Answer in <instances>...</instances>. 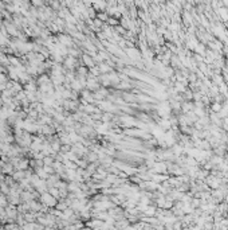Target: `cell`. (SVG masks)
Instances as JSON below:
<instances>
[{"label": "cell", "instance_id": "6da1fadb", "mask_svg": "<svg viewBox=\"0 0 228 230\" xmlns=\"http://www.w3.org/2000/svg\"><path fill=\"white\" fill-rule=\"evenodd\" d=\"M39 201L42 202L43 205H46V206H48V207H55L56 206V203H58V199L54 196V195H51L50 192L48 191H46V192H43V194H40V198H39Z\"/></svg>", "mask_w": 228, "mask_h": 230}, {"label": "cell", "instance_id": "7a4b0ae2", "mask_svg": "<svg viewBox=\"0 0 228 230\" xmlns=\"http://www.w3.org/2000/svg\"><path fill=\"white\" fill-rule=\"evenodd\" d=\"M77 65H78V59H77L75 56H72V55L64 56V61H63L64 69H67V70H74L77 67Z\"/></svg>", "mask_w": 228, "mask_h": 230}, {"label": "cell", "instance_id": "3957f363", "mask_svg": "<svg viewBox=\"0 0 228 230\" xmlns=\"http://www.w3.org/2000/svg\"><path fill=\"white\" fill-rule=\"evenodd\" d=\"M58 42L60 44H63V46H72V39H71V36H68L66 34H62V35H59L58 36Z\"/></svg>", "mask_w": 228, "mask_h": 230}, {"label": "cell", "instance_id": "277c9868", "mask_svg": "<svg viewBox=\"0 0 228 230\" xmlns=\"http://www.w3.org/2000/svg\"><path fill=\"white\" fill-rule=\"evenodd\" d=\"M24 90L26 92H28V93H36L38 92V83L36 82H34V81H30V82H27L26 85H24Z\"/></svg>", "mask_w": 228, "mask_h": 230}, {"label": "cell", "instance_id": "5b68a950", "mask_svg": "<svg viewBox=\"0 0 228 230\" xmlns=\"http://www.w3.org/2000/svg\"><path fill=\"white\" fill-rule=\"evenodd\" d=\"M36 83H38V86H40V85H46V83H51V77L47 75V74H39L38 79H36Z\"/></svg>", "mask_w": 228, "mask_h": 230}, {"label": "cell", "instance_id": "8992f818", "mask_svg": "<svg viewBox=\"0 0 228 230\" xmlns=\"http://www.w3.org/2000/svg\"><path fill=\"white\" fill-rule=\"evenodd\" d=\"M28 167H30V160H28V159H22V157H20L19 163L15 165V169H27Z\"/></svg>", "mask_w": 228, "mask_h": 230}, {"label": "cell", "instance_id": "52a82bcc", "mask_svg": "<svg viewBox=\"0 0 228 230\" xmlns=\"http://www.w3.org/2000/svg\"><path fill=\"white\" fill-rule=\"evenodd\" d=\"M26 175H24V169H16V171L12 172V179L15 182H20L22 179H24Z\"/></svg>", "mask_w": 228, "mask_h": 230}, {"label": "cell", "instance_id": "ba28073f", "mask_svg": "<svg viewBox=\"0 0 228 230\" xmlns=\"http://www.w3.org/2000/svg\"><path fill=\"white\" fill-rule=\"evenodd\" d=\"M7 199H8V203L18 206V205H20V201H22V198H20V195H8Z\"/></svg>", "mask_w": 228, "mask_h": 230}, {"label": "cell", "instance_id": "9c48e42d", "mask_svg": "<svg viewBox=\"0 0 228 230\" xmlns=\"http://www.w3.org/2000/svg\"><path fill=\"white\" fill-rule=\"evenodd\" d=\"M107 128H109V124L107 123H103V124H101V125H97L95 127V132L97 133H107Z\"/></svg>", "mask_w": 228, "mask_h": 230}, {"label": "cell", "instance_id": "30bf717a", "mask_svg": "<svg viewBox=\"0 0 228 230\" xmlns=\"http://www.w3.org/2000/svg\"><path fill=\"white\" fill-rule=\"evenodd\" d=\"M82 63L86 65V66H89V67H91L93 65H94V61H93V58H90L89 55H83L82 56Z\"/></svg>", "mask_w": 228, "mask_h": 230}, {"label": "cell", "instance_id": "8fae6325", "mask_svg": "<svg viewBox=\"0 0 228 230\" xmlns=\"http://www.w3.org/2000/svg\"><path fill=\"white\" fill-rule=\"evenodd\" d=\"M93 6H94V8H97V10H103V8L106 7V3H105L103 0H95V2L93 3Z\"/></svg>", "mask_w": 228, "mask_h": 230}, {"label": "cell", "instance_id": "7c38bea8", "mask_svg": "<svg viewBox=\"0 0 228 230\" xmlns=\"http://www.w3.org/2000/svg\"><path fill=\"white\" fill-rule=\"evenodd\" d=\"M52 163H54V156L46 155V156L43 157V164L44 165H52Z\"/></svg>", "mask_w": 228, "mask_h": 230}, {"label": "cell", "instance_id": "4fadbf2b", "mask_svg": "<svg viewBox=\"0 0 228 230\" xmlns=\"http://www.w3.org/2000/svg\"><path fill=\"white\" fill-rule=\"evenodd\" d=\"M8 61H10V65H11V66H18V65H20V59L16 58V56H14V55H10V56H8Z\"/></svg>", "mask_w": 228, "mask_h": 230}, {"label": "cell", "instance_id": "5bb4252c", "mask_svg": "<svg viewBox=\"0 0 228 230\" xmlns=\"http://www.w3.org/2000/svg\"><path fill=\"white\" fill-rule=\"evenodd\" d=\"M7 203H8L7 195H4L3 192H0V207H6Z\"/></svg>", "mask_w": 228, "mask_h": 230}, {"label": "cell", "instance_id": "9a60e30c", "mask_svg": "<svg viewBox=\"0 0 228 230\" xmlns=\"http://www.w3.org/2000/svg\"><path fill=\"white\" fill-rule=\"evenodd\" d=\"M98 159V155H97L95 152H90V153H87V160L89 161H94Z\"/></svg>", "mask_w": 228, "mask_h": 230}, {"label": "cell", "instance_id": "2e32d148", "mask_svg": "<svg viewBox=\"0 0 228 230\" xmlns=\"http://www.w3.org/2000/svg\"><path fill=\"white\" fill-rule=\"evenodd\" d=\"M99 71H101V73H107V71H110V67H109L107 65L99 63Z\"/></svg>", "mask_w": 228, "mask_h": 230}, {"label": "cell", "instance_id": "e0dca14e", "mask_svg": "<svg viewBox=\"0 0 228 230\" xmlns=\"http://www.w3.org/2000/svg\"><path fill=\"white\" fill-rule=\"evenodd\" d=\"M10 77L7 75V73H0V82H8Z\"/></svg>", "mask_w": 228, "mask_h": 230}, {"label": "cell", "instance_id": "ac0fdd59", "mask_svg": "<svg viewBox=\"0 0 228 230\" xmlns=\"http://www.w3.org/2000/svg\"><path fill=\"white\" fill-rule=\"evenodd\" d=\"M154 213H156V209H154V207H146L145 209V214H146V215H153Z\"/></svg>", "mask_w": 228, "mask_h": 230}, {"label": "cell", "instance_id": "d6986e66", "mask_svg": "<svg viewBox=\"0 0 228 230\" xmlns=\"http://www.w3.org/2000/svg\"><path fill=\"white\" fill-rule=\"evenodd\" d=\"M4 228H6V229H19L20 225L19 223H7Z\"/></svg>", "mask_w": 228, "mask_h": 230}, {"label": "cell", "instance_id": "ffe728a7", "mask_svg": "<svg viewBox=\"0 0 228 230\" xmlns=\"http://www.w3.org/2000/svg\"><path fill=\"white\" fill-rule=\"evenodd\" d=\"M87 171L90 172V174H91V172H94V171H95V165H94V164H89V167H87Z\"/></svg>", "mask_w": 228, "mask_h": 230}, {"label": "cell", "instance_id": "44dd1931", "mask_svg": "<svg viewBox=\"0 0 228 230\" xmlns=\"http://www.w3.org/2000/svg\"><path fill=\"white\" fill-rule=\"evenodd\" d=\"M98 19L99 20H107V16H106V14H102V12H101V14L98 15Z\"/></svg>", "mask_w": 228, "mask_h": 230}, {"label": "cell", "instance_id": "7402d4cb", "mask_svg": "<svg viewBox=\"0 0 228 230\" xmlns=\"http://www.w3.org/2000/svg\"><path fill=\"white\" fill-rule=\"evenodd\" d=\"M7 89V82H0V90H4Z\"/></svg>", "mask_w": 228, "mask_h": 230}, {"label": "cell", "instance_id": "603a6c76", "mask_svg": "<svg viewBox=\"0 0 228 230\" xmlns=\"http://www.w3.org/2000/svg\"><path fill=\"white\" fill-rule=\"evenodd\" d=\"M0 171H2V165H0Z\"/></svg>", "mask_w": 228, "mask_h": 230}]
</instances>
